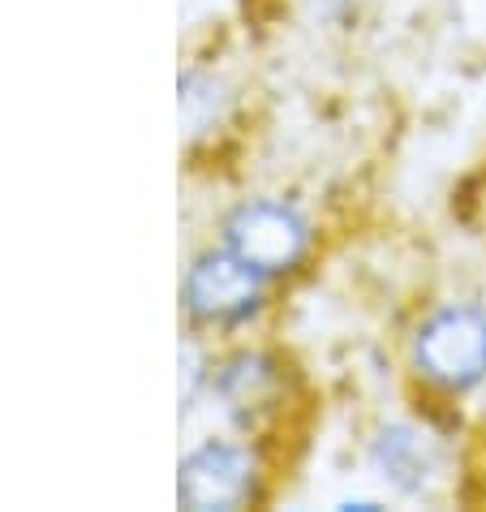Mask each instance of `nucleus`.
Masks as SVG:
<instances>
[{"mask_svg": "<svg viewBox=\"0 0 486 512\" xmlns=\"http://www.w3.org/2000/svg\"><path fill=\"white\" fill-rule=\"evenodd\" d=\"M413 366L439 392H469L486 379V310L439 306L413 336Z\"/></svg>", "mask_w": 486, "mask_h": 512, "instance_id": "1", "label": "nucleus"}, {"mask_svg": "<svg viewBox=\"0 0 486 512\" xmlns=\"http://www.w3.org/2000/svg\"><path fill=\"white\" fill-rule=\"evenodd\" d=\"M224 237H228V250H237L250 267H259L263 276H280V272H293L297 263L306 259V246H310V229L306 220L297 216L293 207L284 203H246L237 207L224 224Z\"/></svg>", "mask_w": 486, "mask_h": 512, "instance_id": "3", "label": "nucleus"}, {"mask_svg": "<svg viewBox=\"0 0 486 512\" xmlns=\"http://www.w3.org/2000/svg\"><path fill=\"white\" fill-rule=\"evenodd\" d=\"M375 465L383 469V478H388L392 487L422 495L439 478L443 452L418 426H388V431L375 439Z\"/></svg>", "mask_w": 486, "mask_h": 512, "instance_id": "5", "label": "nucleus"}, {"mask_svg": "<svg viewBox=\"0 0 486 512\" xmlns=\"http://www.w3.org/2000/svg\"><path fill=\"white\" fill-rule=\"evenodd\" d=\"M263 302V272L237 250H207L185 272V310L198 323L224 327L254 315Z\"/></svg>", "mask_w": 486, "mask_h": 512, "instance_id": "2", "label": "nucleus"}, {"mask_svg": "<svg viewBox=\"0 0 486 512\" xmlns=\"http://www.w3.org/2000/svg\"><path fill=\"white\" fill-rule=\"evenodd\" d=\"M216 388H220V401H224L228 414L250 426V422H259L263 414L276 409L284 375H280V366L271 362L267 353H241V358H233L220 371Z\"/></svg>", "mask_w": 486, "mask_h": 512, "instance_id": "6", "label": "nucleus"}, {"mask_svg": "<svg viewBox=\"0 0 486 512\" xmlns=\"http://www.w3.org/2000/svg\"><path fill=\"white\" fill-rule=\"evenodd\" d=\"M177 495L185 508H241L254 495V461L237 444H203L181 465Z\"/></svg>", "mask_w": 486, "mask_h": 512, "instance_id": "4", "label": "nucleus"}]
</instances>
